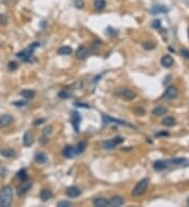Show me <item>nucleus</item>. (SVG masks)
Returning <instances> with one entry per match:
<instances>
[{"mask_svg":"<svg viewBox=\"0 0 189 207\" xmlns=\"http://www.w3.org/2000/svg\"><path fill=\"white\" fill-rule=\"evenodd\" d=\"M0 154H1L2 156L5 157V158H13V157L16 156V152L14 151L13 149H10V148L4 149V150H1Z\"/></svg>","mask_w":189,"mask_h":207,"instance_id":"obj_20","label":"nucleus"},{"mask_svg":"<svg viewBox=\"0 0 189 207\" xmlns=\"http://www.w3.org/2000/svg\"><path fill=\"white\" fill-rule=\"evenodd\" d=\"M169 11L167 7H163V5H156V7H153L151 8V13H153V15H157V14H160V13H167V12Z\"/></svg>","mask_w":189,"mask_h":207,"instance_id":"obj_24","label":"nucleus"},{"mask_svg":"<svg viewBox=\"0 0 189 207\" xmlns=\"http://www.w3.org/2000/svg\"><path fill=\"white\" fill-rule=\"evenodd\" d=\"M166 113H167V109L163 107V106H158L153 110V114L156 115V116H162Z\"/></svg>","mask_w":189,"mask_h":207,"instance_id":"obj_23","label":"nucleus"},{"mask_svg":"<svg viewBox=\"0 0 189 207\" xmlns=\"http://www.w3.org/2000/svg\"><path fill=\"white\" fill-rule=\"evenodd\" d=\"M62 154H63V156L66 157V158H73V157L77 156L75 146H70V145L65 146L62 151Z\"/></svg>","mask_w":189,"mask_h":207,"instance_id":"obj_13","label":"nucleus"},{"mask_svg":"<svg viewBox=\"0 0 189 207\" xmlns=\"http://www.w3.org/2000/svg\"><path fill=\"white\" fill-rule=\"evenodd\" d=\"M76 57L79 60H85L88 57V50L83 46H80L76 51Z\"/></svg>","mask_w":189,"mask_h":207,"instance_id":"obj_16","label":"nucleus"},{"mask_svg":"<svg viewBox=\"0 0 189 207\" xmlns=\"http://www.w3.org/2000/svg\"><path fill=\"white\" fill-rule=\"evenodd\" d=\"M117 95H119L120 97H122V99H124L126 100H131L136 97V92H133V90L127 88H121L117 92Z\"/></svg>","mask_w":189,"mask_h":207,"instance_id":"obj_5","label":"nucleus"},{"mask_svg":"<svg viewBox=\"0 0 189 207\" xmlns=\"http://www.w3.org/2000/svg\"><path fill=\"white\" fill-rule=\"evenodd\" d=\"M148 184H149V180H148L147 178L139 181V182L137 183V185L133 187V191H131L133 197H140V196L144 195L145 191H147L148 188Z\"/></svg>","mask_w":189,"mask_h":207,"instance_id":"obj_3","label":"nucleus"},{"mask_svg":"<svg viewBox=\"0 0 189 207\" xmlns=\"http://www.w3.org/2000/svg\"><path fill=\"white\" fill-rule=\"evenodd\" d=\"M102 119H103V122H104V123L114 122V123H118V125H121V126H129V128H134V126H133V125L128 123L127 122H124V120H121V119H116V118H114V117L106 116V115H104V114L102 115Z\"/></svg>","mask_w":189,"mask_h":207,"instance_id":"obj_6","label":"nucleus"},{"mask_svg":"<svg viewBox=\"0 0 189 207\" xmlns=\"http://www.w3.org/2000/svg\"><path fill=\"white\" fill-rule=\"evenodd\" d=\"M177 94H179L177 88L174 87V86H170V87L166 89V91L164 92V94H163V97H164L165 99H173L177 96Z\"/></svg>","mask_w":189,"mask_h":207,"instance_id":"obj_8","label":"nucleus"},{"mask_svg":"<svg viewBox=\"0 0 189 207\" xmlns=\"http://www.w3.org/2000/svg\"><path fill=\"white\" fill-rule=\"evenodd\" d=\"M13 122V116L10 114H4L2 116H0V128H5L8 126L11 123Z\"/></svg>","mask_w":189,"mask_h":207,"instance_id":"obj_9","label":"nucleus"},{"mask_svg":"<svg viewBox=\"0 0 189 207\" xmlns=\"http://www.w3.org/2000/svg\"><path fill=\"white\" fill-rule=\"evenodd\" d=\"M93 204L96 207H107L109 206V200L105 199V198H96Z\"/></svg>","mask_w":189,"mask_h":207,"instance_id":"obj_15","label":"nucleus"},{"mask_svg":"<svg viewBox=\"0 0 189 207\" xmlns=\"http://www.w3.org/2000/svg\"><path fill=\"white\" fill-rule=\"evenodd\" d=\"M32 187V183L31 182H27V181H24L23 182V185L21 186V187L19 188L18 191V195L19 196H22L24 194H27V192L30 191V188Z\"/></svg>","mask_w":189,"mask_h":207,"instance_id":"obj_21","label":"nucleus"},{"mask_svg":"<svg viewBox=\"0 0 189 207\" xmlns=\"http://www.w3.org/2000/svg\"><path fill=\"white\" fill-rule=\"evenodd\" d=\"M13 188L10 185L0 189V207H8L13 202Z\"/></svg>","mask_w":189,"mask_h":207,"instance_id":"obj_1","label":"nucleus"},{"mask_svg":"<svg viewBox=\"0 0 189 207\" xmlns=\"http://www.w3.org/2000/svg\"><path fill=\"white\" fill-rule=\"evenodd\" d=\"M39 43L38 42H34L33 44H31L27 49L20 51V53H17V57L19 58L20 60H22L23 62H30L32 60V57H33V53L35 51L37 47H39Z\"/></svg>","mask_w":189,"mask_h":207,"instance_id":"obj_2","label":"nucleus"},{"mask_svg":"<svg viewBox=\"0 0 189 207\" xmlns=\"http://www.w3.org/2000/svg\"><path fill=\"white\" fill-rule=\"evenodd\" d=\"M166 163H167V166H181V165H184L187 163V159H185V158H176V159H169L166 161Z\"/></svg>","mask_w":189,"mask_h":207,"instance_id":"obj_12","label":"nucleus"},{"mask_svg":"<svg viewBox=\"0 0 189 207\" xmlns=\"http://www.w3.org/2000/svg\"><path fill=\"white\" fill-rule=\"evenodd\" d=\"M58 54H61V56H67V54H70L73 53V49H71L70 46H61L58 50H57Z\"/></svg>","mask_w":189,"mask_h":207,"instance_id":"obj_25","label":"nucleus"},{"mask_svg":"<svg viewBox=\"0 0 189 207\" xmlns=\"http://www.w3.org/2000/svg\"><path fill=\"white\" fill-rule=\"evenodd\" d=\"M106 33L109 34L110 37H114V36H117V34H118V31H117L116 30H114V28H111V27H108V28H107Z\"/></svg>","mask_w":189,"mask_h":207,"instance_id":"obj_36","label":"nucleus"},{"mask_svg":"<svg viewBox=\"0 0 189 207\" xmlns=\"http://www.w3.org/2000/svg\"><path fill=\"white\" fill-rule=\"evenodd\" d=\"M170 80H171V76H168L167 77H165V80H164V84L166 85V84H168V83L170 82Z\"/></svg>","mask_w":189,"mask_h":207,"instance_id":"obj_43","label":"nucleus"},{"mask_svg":"<svg viewBox=\"0 0 189 207\" xmlns=\"http://www.w3.org/2000/svg\"><path fill=\"white\" fill-rule=\"evenodd\" d=\"M188 37H189V30H188Z\"/></svg>","mask_w":189,"mask_h":207,"instance_id":"obj_46","label":"nucleus"},{"mask_svg":"<svg viewBox=\"0 0 189 207\" xmlns=\"http://www.w3.org/2000/svg\"><path fill=\"white\" fill-rule=\"evenodd\" d=\"M167 163H166V161L164 160H159V161H156L153 164V168L156 169V171H163V169L167 168Z\"/></svg>","mask_w":189,"mask_h":207,"instance_id":"obj_22","label":"nucleus"},{"mask_svg":"<svg viewBox=\"0 0 189 207\" xmlns=\"http://www.w3.org/2000/svg\"><path fill=\"white\" fill-rule=\"evenodd\" d=\"M51 197H53V192L47 188H43L41 191V192H40V198H41V200L44 201V202L45 201H48Z\"/></svg>","mask_w":189,"mask_h":207,"instance_id":"obj_19","label":"nucleus"},{"mask_svg":"<svg viewBox=\"0 0 189 207\" xmlns=\"http://www.w3.org/2000/svg\"><path fill=\"white\" fill-rule=\"evenodd\" d=\"M124 204V199L120 196H114L109 200V207H120Z\"/></svg>","mask_w":189,"mask_h":207,"instance_id":"obj_11","label":"nucleus"},{"mask_svg":"<svg viewBox=\"0 0 189 207\" xmlns=\"http://www.w3.org/2000/svg\"><path fill=\"white\" fill-rule=\"evenodd\" d=\"M80 123H81V115H80L79 112L74 111L71 113V125H73L76 133H79L80 131Z\"/></svg>","mask_w":189,"mask_h":207,"instance_id":"obj_7","label":"nucleus"},{"mask_svg":"<svg viewBox=\"0 0 189 207\" xmlns=\"http://www.w3.org/2000/svg\"><path fill=\"white\" fill-rule=\"evenodd\" d=\"M162 123H163V126H173L174 125H176V119L171 116H167L163 119Z\"/></svg>","mask_w":189,"mask_h":207,"instance_id":"obj_29","label":"nucleus"},{"mask_svg":"<svg viewBox=\"0 0 189 207\" xmlns=\"http://www.w3.org/2000/svg\"><path fill=\"white\" fill-rule=\"evenodd\" d=\"M75 106H77V107H81V108H90V106H88L87 104H83V103H79V102H76Z\"/></svg>","mask_w":189,"mask_h":207,"instance_id":"obj_38","label":"nucleus"},{"mask_svg":"<svg viewBox=\"0 0 189 207\" xmlns=\"http://www.w3.org/2000/svg\"><path fill=\"white\" fill-rule=\"evenodd\" d=\"M161 64L163 67L165 68H170L171 66L173 65V59L171 56H168V54H166L161 59Z\"/></svg>","mask_w":189,"mask_h":207,"instance_id":"obj_17","label":"nucleus"},{"mask_svg":"<svg viewBox=\"0 0 189 207\" xmlns=\"http://www.w3.org/2000/svg\"><path fill=\"white\" fill-rule=\"evenodd\" d=\"M20 95L25 99H34V97H35L36 92L34 90H31V89H24V90L20 91Z\"/></svg>","mask_w":189,"mask_h":207,"instance_id":"obj_18","label":"nucleus"},{"mask_svg":"<svg viewBox=\"0 0 189 207\" xmlns=\"http://www.w3.org/2000/svg\"><path fill=\"white\" fill-rule=\"evenodd\" d=\"M187 204H188V205H189V198H188V199H187Z\"/></svg>","mask_w":189,"mask_h":207,"instance_id":"obj_45","label":"nucleus"},{"mask_svg":"<svg viewBox=\"0 0 189 207\" xmlns=\"http://www.w3.org/2000/svg\"><path fill=\"white\" fill-rule=\"evenodd\" d=\"M27 102L25 100H18V102H14L13 105L16 106V107H24L25 105H27Z\"/></svg>","mask_w":189,"mask_h":207,"instance_id":"obj_37","label":"nucleus"},{"mask_svg":"<svg viewBox=\"0 0 189 207\" xmlns=\"http://www.w3.org/2000/svg\"><path fill=\"white\" fill-rule=\"evenodd\" d=\"M75 149H76L77 155L83 153V152L85 151V149H86V142H85V141H80V142H78V143H77V145L75 146Z\"/></svg>","mask_w":189,"mask_h":207,"instance_id":"obj_28","label":"nucleus"},{"mask_svg":"<svg viewBox=\"0 0 189 207\" xmlns=\"http://www.w3.org/2000/svg\"><path fill=\"white\" fill-rule=\"evenodd\" d=\"M17 178L21 181V182H24V181H27L28 179V176H27V169L25 168H22L20 169V171L17 172Z\"/></svg>","mask_w":189,"mask_h":207,"instance_id":"obj_27","label":"nucleus"},{"mask_svg":"<svg viewBox=\"0 0 189 207\" xmlns=\"http://www.w3.org/2000/svg\"><path fill=\"white\" fill-rule=\"evenodd\" d=\"M123 141H124V138L114 137V138H113V139L105 140V141L102 143V148L104 150H114L117 145H121Z\"/></svg>","mask_w":189,"mask_h":207,"instance_id":"obj_4","label":"nucleus"},{"mask_svg":"<svg viewBox=\"0 0 189 207\" xmlns=\"http://www.w3.org/2000/svg\"><path fill=\"white\" fill-rule=\"evenodd\" d=\"M35 161L37 163H40V164H43L47 161V157L44 153H37L35 155Z\"/></svg>","mask_w":189,"mask_h":207,"instance_id":"obj_26","label":"nucleus"},{"mask_svg":"<svg viewBox=\"0 0 189 207\" xmlns=\"http://www.w3.org/2000/svg\"><path fill=\"white\" fill-rule=\"evenodd\" d=\"M143 47H144L145 49H153L154 44L153 43H150V42H145V43H143Z\"/></svg>","mask_w":189,"mask_h":207,"instance_id":"obj_35","label":"nucleus"},{"mask_svg":"<svg viewBox=\"0 0 189 207\" xmlns=\"http://www.w3.org/2000/svg\"><path fill=\"white\" fill-rule=\"evenodd\" d=\"M71 206V203L70 202V201H60V202L58 203V207H70Z\"/></svg>","mask_w":189,"mask_h":207,"instance_id":"obj_32","label":"nucleus"},{"mask_svg":"<svg viewBox=\"0 0 189 207\" xmlns=\"http://www.w3.org/2000/svg\"><path fill=\"white\" fill-rule=\"evenodd\" d=\"M44 122V119H37V120H35V122H34V125L35 126H39V125H41L42 122Z\"/></svg>","mask_w":189,"mask_h":207,"instance_id":"obj_42","label":"nucleus"},{"mask_svg":"<svg viewBox=\"0 0 189 207\" xmlns=\"http://www.w3.org/2000/svg\"><path fill=\"white\" fill-rule=\"evenodd\" d=\"M58 95L60 99H68V97H70V92L68 90H62L59 92Z\"/></svg>","mask_w":189,"mask_h":207,"instance_id":"obj_31","label":"nucleus"},{"mask_svg":"<svg viewBox=\"0 0 189 207\" xmlns=\"http://www.w3.org/2000/svg\"><path fill=\"white\" fill-rule=\"evenodd\" d=\"M153 26L154 28L161 27V21H160V20H154L153 23Z\"/></svg>","mask_w":189,"mask_h":207,"instance_id":"obj_40","label":"nucleus"},{"mask_svg":"<svg viewBox=\"0 0 189 207\" xmlns=\"http://www.w3.org/2000/svg\"><path fill=\"white\" fill-rule=\"evenodd\" d=\"M22 143L24 146H31L34 143V135L31 131H27L22 138Z\"/></svg>","mask_w":189,"mask_h":207,"instance_id":"obj_10","label":"nucleus"},{"mask_svg":"<svg viewBox=\"0 0 189 207\" xmlns=\"http://www.w3.org/2000/svg\"><path fill=\"white\" fill-rule=\"evenodd\" d=\"M94 8H96V10L101 11V10H103V8L105 7V5H106V2H105V0H94Z\"/></svg>","mask_w":189,"mask_h":207,"instance_id":"obj_30","label":"nucleus"},{"mask_svg":"<svg viewBox=\"0 0 189 207\" xmlns=\"http://www.w3.org/2000/svg\"><path fill=\"white\" fill-rule=\"evenodd\" d=\"M161 135H166V136H167V135H168V133H167V132H162V133H159V134H157V136H161Z\"/></svg>","mask_w":189,"mask_h":207,"instance_id":"obj_44","label":"nucleus"},{"mask_svg":"<svg viewBox=\"0 0 189 207\" xmlns=\"http://www.w3.org/2000/svg\"><path fill=\"white\" fill-rule=\"evenodd\" d=\"M66 195L70 198H77L81 195V189L77 186H70L66 189Z\"/></svg>","mask_w":189,"mask_h":207,"instance_id":"obj_14","label":"nucleus"},{"mask_svg":"<svg viewBox=\"0 0 189 207\" xmlns=\"http://www.w3.org/2000/svg\"><path fill=\"white\" fill-rule=\"evenodd\" d=\"M181 53H182L185 58H187V59H189V51H188V50L183 49V50L181 51Z\"/></svg>","mask_w":189,"mask_h":207,"instance_id":"obj_41","label":"nucleus"},{"mask_svg":"<svg viewBox=\"0 0 189 207\" xmlns=\"http://www.w3.org/2000/svg\"><path fill=\"white\" fill-rule=\"evenodd\" d=\"M7 67H8V69H10V70L14 71V70H16V69L18 68V64H17L16 62L12 61V62H10V63H8Z\"/></svg>","mask_w":189,"mask_h":207,"instance_id":"obj_33","label":"nucleus"},{"mask_svg":"<svg viewBox=\"0 0 189 207\" xmlns=\"http://www.w3.org/2000/svg\"><path fill=\"white\" fill-rule=\"evenodd\" d=\"M83 4H84V3H83L82 0H75V5H76V7H78V8H82V7H83Z\"/></svg>","mask_w":189,"mask_h":207,"instance_id":"obj_39","label":"nucleus"},{"mask_svg":"<svg viewBox=\"0 0 189 207\" xmlns=\"http://www.w3.org/2000/svg\"><path fill=\"white\" fill-rule=\"evenodd\" d=\"M51 130H53V128L51 126H46V128L43 130V135L45 138H48V136H50V134L51 133Z\"/></svg>","mask_w":189,"mask_h":207,"instance_id":"obj_34","label":"nucleus"}]
</instances>
